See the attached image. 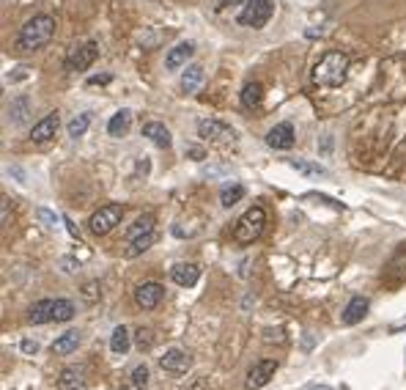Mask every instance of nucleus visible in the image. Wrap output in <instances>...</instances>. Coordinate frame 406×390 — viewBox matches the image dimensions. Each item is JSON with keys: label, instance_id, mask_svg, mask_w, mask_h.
Here are the masks:
<instances>
[{"label": "nucleus", "instance_id": "nucleus-30", "mask_svg": "<svg viewBox=\"0 0 406 390\" xmlns=\"http://www.w3.org/2000/svg\"><path fill=\"white\" fill-rule=\"evenodd\" d=\"M74 302L71 300H53V321H69V319H74Z\"/></svg>", "mask_w": 406, "mask_h": 390}, {"label": "nucleus", "instance_id": "nucleus-22", "mask_svg": "<svg viewBox=\"0 0 406 390\" xmlns=\"http://www.w3.org/2000/svg\"><path fill=\"white\" fill-rule=\"evenodd\" d=\"M28 113H31V99L25 94L17 96V99H11V105H9V121L11 124H22L28 119Z\"/></svg>", "mask_w": 406, "mask_h": 390}, {"label": "nucleus", "instance_id": "nucleus-20", "mask_svg": "<svg viewBox=\"0 0 406 390\" xmlns=\"http://www.w3.org/2000/svg\"><path fill=\"white\" fill-rule=\"evenodd\" d=\"M28 321L31 324H47V321H53V300L34 302L31 311H28Z\"/></svg>", "mask_w": 406, "mask_h": 390}, {"label": "nucleus", "instance_id": "nucleus-6", "mask_svg": "<svg viewBox=\"0 0 406 390\" xmlns=\"http://www.w3.org/2000/svg\"><path fill=\"white\" fill-rule=\"evenodd\" d=\"M99 58V44L96 41H83V44H74L71 53L66 55V69L69 71H86Z\"/></svg>", "mask_w": 406, "mask_h": 390}, {"label": "nucleus", "instance_id": "nucleus-33", "mask_svg": "<svg viewBox=\"0 0 406 390\" xmlns=\"http://www.w3.org/2000/svg\"><path fill=\"white\" fill-rule=\"evenodd\" d=\"M132 385L138 390L148 388V369H146V366H135V369H132Z\"/></svg>", "mask_w": 406, "mask_h": 390}, {"label": "nucleus", "instance_id": "nucleus-28", "mask_svg": "<svg viewBox=\"0 0 406 390\" xmlns=\"http://www.w3.org/2000/svg\"><path fill=\"white\" fill-rule=\"evenodd\" d=\"M390 269H387V275L392 278V281H401L406 275V248H398L395 250V256L390 259Z\"/></svg>", "mask_w": 406, "mask_h": 390}, {"label": "nucleus", "instance_id": "nucleus-16", "mask_svg": "<svg viewBox=\"0 0 406 390\" xmlns=\"http://www.w3.org/2000/svg\"><path fill=\"white\" fill-rule=\"evenodd\" d=\"M143 138H148V141L159 146V149H171V129L162 124V121H148V124H143Z\"/></svg>", "mask_w": 406, "mask_h": 390}, {"label": "nucleus", "instance_id": "nucleus-10", "mask_svg": "<svg viewBox=\"0 0 406 390\" xmlns=\"http://www.w3.org/2000/svg\"><path fill=\"white\" fill-rule=\"evenodd\" d=\"M275 371H278V360H258V363H253L248 371V379H245V388H264V385H269V379L275 376Z\"/></svg>", "mask_w": 406, "mask_h": 390}, {"label": "nucleus", "instance_id": "nucleus-44", "mask_svg": "<svg viewBox=\"0 0 406 390\" xmlns=\"http://www.w3.org/2000/svg\"><path fill=\"white\" fill-rule=\"evenodd\" d=\"M308 390H333V388H324V385H321V388H308Z\"/></svg>", "mask_w": 406, "mask_h": 390}, {"label": "nucleus", "instance_id": "nucleus-34", "mask_svg": "<svg viewBox=\"0 0 406 390\" xmlns=\"http://www.w3.org/2000/svg\"><path fill=\"white\" fill-rule=\"evenodd\" d=\"M83 297H86L88 302L99 300V284H93V281H91V284L83 286Z\"/></svg>", "mask_w": 406, "mask_h": 390}, {"label": "nucleus", "instance_id": "nucleus-40", "mask_svg": "<svg viewBox=\"0 0 406 390\" xmlns=\"http://www.w3.org/2000/svg\"><path fill=\"white\" fill-rule=\"evenodd\" d=\"M187 390H209V382H206L203 376H198V379H193V385Z\"/></svg>", "mask_w": 406, "mask_h": 390}, {"label": "nucleus", "instance_id": "nucleus-36", "mask_svg": "<svg viewBox=\"0 0 406 390\" xmlns=\"http://www.w3.org/2000/svg\"><path fill=\"white\" fill-rule=\"evenodd\" d=\"M36 214H39V220H41L44 226H50V229L55 226V214L50 212V209H36Z\"/></svg>", "mask_w": 406, "mask_h": 390}, {"label": "nucleus", "instance_id": "nucleus-17", "mask_svg": "<svg viewBox=\"0 0 406 390\" xmlns=\"http://www.w3.org/2000/svg\"><path fill=\"white\" fill-rule=\"evenodd\" d=\"M203 66L201 64H190L187 69L181 71V80H178V86H181V91H187V94H193V91L201 89V83H203Z\"/></svg>", "mask_w": 406, "mask_h": 390}, {"label": "nucleus", "instance_id": "nucleus-13", "mask_svg": "<svg viewBox=\"0 0 406 390\" xmlns=\"http://www.w3.org/2000/svg\"><path fill=\"white\" fill-rule=\"evenodd\" d=\"M195 55V44L193 41H181V44H176L171 53L165 55V69L176 71L181 69V66H187V61Z\"/></svg>", "mask_w": 406, "mask_h": 390}, {"label": "nucleus", "instance_id": "nucleus-39", "mask_svg": "<svg viewBox=\"0 0 406 390\" xmlns=\"http://www.w3.org/2000/svg\"><path fill=\"white\" fill-rule=\"evenodd\" d=\"M187 154H190V160H195V162H201L203 157H206V154H203V149H198V146H190V149H187Z\"/></svg>", "mask_w": 406, "mask_h": 390}, {"label": "nucleus", "instance_id": "nucleus-42", "mask_svg": "<svg viewBox=\"0 0 406 390\" xmlns=\"http://www.w3.org/2000/svg\"><path fill=\"white\" fill-rule=\"evenodd\" d=\"M28 77V71L22 66V71H14V74H9V83H17V80H25Z\"/></svg>", "mask_w": 406, "mask_h": 390}, {"label": "nucleus", "instance_id": "nucleus-35", "mask_svg": "<svg viewBox=\"0 0 406 390\" xmlns=\"http://www.w3.org/2000/svg\"><path fill=\"white\" fill-rule=\"evenodd\" d=\"M61 266H64V272H77V269H80V261L71 259V256H64V259H61Z\"/></svg>", "mask_w": 406, "mask_h": 390}, {"label": "nucleus", "instance_id": "nucleus-45", "mask_svg": "<svg viewBox=\"0 0 406 390\" xmlns=\"http://www.w3.org/2000/svg\"><path fill=\"white\" fill-rule=\"evenodd\" d=\"M116 390H129V388H116Z\"/></svg>", "mask_w": 406, "mask_h": 390}, {"label": "nucleus", "instance_id": "nucleus-31", "mask_svg": "<svg viewBox=\"0 0 406 390\" xmlns=\"http://www.w3.org/2000/svg\"><path fill=\"white\" fill-rule=\"evenodd\" d=\"M288 165L294 171H300L305 176H327V168L318 165V162H308V160H288Z\"/></svg>", "mask_w": 406, "mask_h": 390}, {"label": "nucleus", "instance_id": "nucleus-12", "mask_svg": "<svg viewBox=\"0 0 406 390\" xmlns=\"http://www.w3.org/2000/svg\"><path fill=\"white\" fill-rule=\"evenodd\" d=\"M58 126H61V116H58V113H47V116H44L39 124H34V129H31V141H34V143H47L50 138H55Z\"/></svg>", "mask_w": 406, "mask_h": 390}, {"label": "nucleus", "instance_id": "nucleus-27", "mask_svg": "<svg viewBox=\"0 0 406 390\" xmlns=\"http://www.w3.org/2000/svg\"><path fill=\"white\" fill-rule=\"evenodd\" d=\"M151 231H154V214H141V217L132 223V229L126 231V242L138 239L143 234H151Z\"/></svg>", "mask_w": 406, "mask_h": 390}, {"label": "nucleus", "instance_id": "nucleus-18", "mask_svg": "<svg viewBox=\"0 0 406 390\" xmlns=\"http://www.w3.org/2000/svg\"><path fill=\"white\" fill-rule=\"evenodd\" d=\"M129 126H132V110H118L110 121H107V135H113V138H124L126 132H129Z\"/></svg>", "mask_w": 406, "mask_h": 390}, {"label": "nucleus", "instance_id": "nucleus-11", "mask_svg": "<svg viewBox=\"0 0 406 390\" xmlns=\"http://www.w3.org/2000/svg\"><path fill=\"white\" fill-rule=\"evenodd\" d=\"M162 300H165V286L162 284L148 281V284H141L135 289V302L141 305L143 311H154Z\"/></svg>", "mask_w": 406, "mask_h": 390}, {"label": "nucleus", "instance_id": "nucleus-29", "mask_svg": "<svg viewBox=\"0 0 406 390\" xmlns=\"http://www.w3.org/2000/svg\"><path fill=\"white\" fill-rule=\"evenodd\" d=\"M245 198V187L242 184H228V187H223V193H220V204L230 209V206H236L239 201Z\"/></svg>", "mask_w": 406, "mask_h": 390}, {"label": "nucleus", "instance_id": "nucleus-23", "mask_svg": "<svg viewBox=\"0 0 406 390\" xmlns=\"http://www.w3.org/2000/svg\"><path fill=\"white\" fill-rule=\"evenodd\" d=\"M58 388L61 390H77L83 388V369L80 366H69L61 371V379H58Z\"/></svg>", "mask_w": 406, "mask_h": 390}, {"label": "nucleus", "instance_id": "nucleus-41", "mask_svg": "<svg viewBox=\"0 0 406 390\" xmlns=\"http://www.w3.org/2000/svg\"><path fill=\"white\" fill-rule=\"evenodd\" d=\"M0 209H3V229H6V226H9V198H3Z\"/></svg>", "mask_w": 406, "mask_h": 390}, {"label": "nucleus", "instance_id": "nucleus-43", "mask_svg": "<svg viewBox=\"0 0 406 390\" xmlns=\"http://www.w3.org/2000/svg\"><path fill=\"white\" fill-rule=\"evenodd\" d=\"M233 3H242V0H220V9H225V6H233Z\"/></svg>", "mask_w": 406, "mask_h": 390}, {"label": "nucleus", "instance_id": "nucleus-4", "mask_svg": "<svg viewBox=\"0 0 406 390\" xmlns=\"http://www.w3.org/2000/svg\"><path fill=\"white\" fill-rule=\"evenodd\" d=\"M121 220H124V206H121V204H105V206H99L96 212L91 214L88 231L93 236H105V234H110Z\"/></svg>", "mask_w": 406, "mask_h": 390}, {"label": "nucleus", "instance_id": "nucleus-37", "mask_svg": "<svg viewBox=\"0 0 406 390\" xmlns=\"http://www.w3.org/2000/svg\"><path fill=\"white\" fill-rule=\"evenodd\" d=\"M113 77L110 74H96V77H88V86H107Z\"/></svg>", "mask_w": 406, "mask_h": 390}, {"label": "nucleus", "instance_id": "nucleus-1", "mask_svg": "<svg viewBox=\"0 0 406 390\" xmlns=\"http://www.w3.org/2000/svg\"><path fill=\"white\" fill-rule=\"evenodd\" d=\"M349 77V55L340 50H330L321 55L316 66H313V83L321 89H340Z\"/></svg>", "mask_w": 406, "mask_h": 390}, {"label": "nucleus", "instance_id": "nucleus-8", "mask_svg": "<svg viewBox=\"0 0 406 390\" xmlns=\"http://www.w3.org/2000/svg\"><path fill=\"white\" fill-rule=\"evenodd\" d=\"M157 363H159V369L168 374H187L193 369V355L184 352V349H178V346H173V349H168L165 355H159Z\"/></svg>", "mask_w": 406, "mask_h": 390}, {"label": "nucleus", "instance_id": "nucleus-21", "mask_svg": "<svg viewBox=\"0 0 406 390\" xmlns=\"http://www.w3.org/2000/svg\"><path fill=\"white\" fill-rule=\"evenodd\" d=\"M154 242H157V234H154V231H151V234H143V236H138V239L126 242L124 256H126V259H138V256H143V253L151 248Z\"/></svg>", "mask_w": 406, "mask_h": 390}, {"label": "nucleus", "instance_id": "nucleus-19", "mask_svg": "<svg viewBox=\"0 0 406 390\" xmlns=\"http://www.w3.org/2000/svg\"><path fill=\"white\" fill-rule=\"evenodd\" d=\"M80 346V330H66L53 341V355H71Z\"/></svg>", "mask_w": 406, "mask_h": 390}, {"label": "nucleus", "instance_id": "nucleus-24", "mask_svg": "<svg viewBox=\"0 0 406 390\" xmlns=\"http://www.w3.org/2000/svg\"><path fill=\"white\" fill-rule=\"evenodd\" d=\"M261 102H264V86L261 83H248L242 89V105L248 110H255V107H261Z\"/></svg>", "mask_w": 406, "mask_h": 390}, {"label": "nucleus", "instance_id": "nucleus-26", "mask_svg": "<svg viewBox=\"0 0 406 390\" xmlns=\"http://www.w3.org/2000/svg\"><path fill=\"white\" fill-rule=\"evenodd\" d=\"M91 121H93V116L91 113H77L74 119H71L69 124H66V132H69V138H83L86 132H88V126H91Z\"/></svg>", "mask_w": 406, "mask_h": 390}, {"label": "nucleus", "instance_id": "nucleus-3", "mask_svg": "<svg viewBox=\"0 0 406 390\" xmlns=\"http://www.w3.org/2000/svg\"><path fill=\"white\" fill-rule=\"evenodd\" d=\"M264 226H266L264 206H250L248 212L236 220V226H233V242H239V245H253V242L264 234Z\"/></svg>", "mask_w": 406, "mask_h": 390}, {"label": "nucleus", "instance_id": "nucleus-32", "mask_svg": "<svg viewBox=\"0 0 406 390\" xmlns=\"http://www.w3.org/2000/svg\"><path fill=\"white\" fill-rule=\"evenodd\" d=\"M135 346H138L141 352H148V349L154 346V330H151V327H138V330H135Z\"/></svg>", "mask_w": 406, "mask_h": 390}, {"label": "nucleus", "instance_id": "nucleus-2", "mask_svg": "<svg viewBox=\"0 0 406 390\" xmlns=\"http://www.w3.org/2000/svg\"><path fill=\"white\" fill-rule=\"evenodd\" d=\"M55 28H58L55 17H50V14H36V17H31L22 28H19L17 47L19 50H25V53L47 47V44L53 41Z\"/></svg>", "mask_w": 406, "mask_h": 390}, {"label": "nucleus", "instance_id": "nucleus-7", "mask_svg": "<svg viewBox=\"0 0 406 390\" xmlns=\"http://www.w3.org/2000/svg\"><path fill=\"white\" fill-rule=\"evenodd\" d=\"M198 135L209 143H228L236 138L233 126H228L225 121H217V119H203V121H198Z\"/></svg>", "mask_w": 406, "mask_h": 390}, {"label": "nucleus", "instance_id": "nucleus-5", "mask_svg": "<svg viewBox=\"0 0 406 390\" xmlns=\"http://www.w3.org/2000/svg\"><path fill=\"white\" fill-rule=\"evenodd\" d=\"M275 14V3L272 0H250L248 6L239 11L236 22L245 25V28H253V31H261L266 28V22Z\"/></svg>", "mask_w": 406, "mask_h": 390}, {"label": "nucleus", "instance_id": "nucleus-14", "mask_svg": "<svg viewBox=\"0 0 406 390\" xmlns=\"http://www.w3.org/2000/svg\"><path fill=\"white\" fill-rule=\"evenodd\" d=\"M171 281L176 286H184V289H193L198 281H201V266H195V264H176V266H171Z\"/></svg>", "mask_w": 406, "mask_h": 390}, {"label": "nucleus", "instance_id": "nucleus-9", "mask_svg": "<svg viewBox=\"0 0 406 390\" xmlns=\"http://www.w3.org/2000/svg\"><path fill=\"white\" fill-rule=\"evenodd\" d=\"M297 141V132H294V124L291 121H280L275 124L269 132H266V146L275 149V151H288Z\"/></svg>", "mask_w": 406, "mask_h": 390}, {"label": "nucleus", "instance_id": "nucleus-38", "mask_svg": "<svg viewBox=\"0 0 406 390\" xmlns=\"http://www.w3.org/2000/svg\"><path fill=\"white\" fill-rule=\"evenodd\" d=\"M19 349H22L25 355H36V352H39V344H36V341H22Z\"/></svg>", "mask_w": 406, "mask_h": 390}, {"label": "nucleus", "instance_id": "nucleus-15", "mask_svg": "<svg viewBox=\"0 0 406 390\" xmlns=\"http://www.w3.org/2000/svg\"><path fill=\"white\" fill-rule=\"evenodd\" d=\"M368 308H371V302H368V297H352L349 300V305L343 308V324H360V321L368 316Z\"/></svg>", "mask_w": 406, "mask_h": 390}, {"label": "nucleus", "instance_id": "nucleus-25", "mask_svg": "<svg viewBox=\"0 0 406 390\" xmlns=\"http://www.w3.org/2000/svg\"><path fill=\"white\" fill-rule=\"evenodd\" d=\"M129 344H132V341H129V330H126V327H116L113 336H110V352L124 357L126 352H129Z\"/></svg>", "mask_w": 406, "mask_h": 390}]
</instances>
